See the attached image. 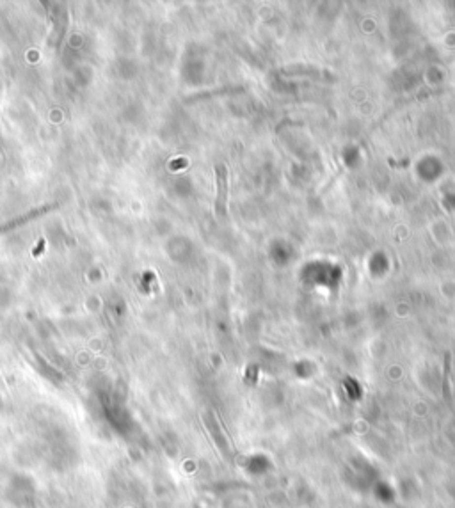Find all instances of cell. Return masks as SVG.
<instances>
[{
  "label": "cell",
  "instance_id": "cell-1",
  "mask_svg": "<svg viewBox=\"0 0 455 508\" xmlns=\"http://www.w3.org/2000/svg\"><path fill=\"white\" fill-rule=\"evenodd\" d=\"M215 180H217V199H215V210L217 215L226 214L228 204V171L224 163L215 165Z\"/></svg>",
  "mask_w": 455,
  "mask_h": 508
}]
</instances>
